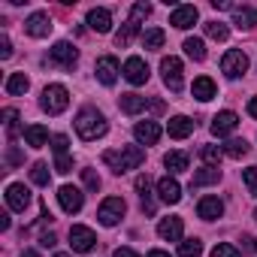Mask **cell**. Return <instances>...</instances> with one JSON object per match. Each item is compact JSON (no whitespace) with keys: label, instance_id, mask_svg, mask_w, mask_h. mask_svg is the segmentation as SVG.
I'll return each instance as SVG.
<instances>
[{"label":"cell","instance_id":"obj_1","mask_svg":"<svg viewBox=\"0 0 257 257\" xmlns=\"http://www.w3.org/2000/svg\"><path fill=\"white\" fill-rule=\"evenodd\" d=\"M146 161V152L140 146H121L115 152H103V164L112 167V173H127V170H137Z\"/></svg>","mask_w":257,"mask_h":257},{"label":"cell","instance_id":"obj_2","mask_svg":"<svg viewBox=\"0 0 257 257\" xmlns=\"http://www.w3.org/2000/svg\"><path fill=\"white\" fill-rule=\"evenodd\" d=\"M76 134L85 140V143H94V140H100L103 134H106V118H103V112H97V109H82L79 115H76Z\"/></svg>","mask_w":257,"mask_h":257},{"label":"cell","instance_id":"obj_3","mask_svg":"<svg viewBox=\"0 0 257 257\" xmlns=\"http://www.w3.org/2000/svg\"><path fill=\"white\" fill-rule=\"evenodd\" d=\"M67 106H70V91L64 85H46V91H43V109L49 115H61Z\"/></svg>","mask_w":257,"mask_h":257},{"label":"cell","instance_id":"obj_4","mask_svg":"<svg viewBox=\"0 0 257 257\" xmlns=\"http://www.w3.org/2000/svg\"><path fill=\"white\" fill-rule=\"evenodd\" d=\"M127 212V203L121 200V197H106L103 203H100V212H97V218H100V224L103 227H115L118 221H121V215Z\"/></svg>","mask_w":257,"mask_h":257},{"label":"cell","instance_id":"obj_5","mask_svg":"<svg viewBox=\"0 0 257 257\" xmlns=\"http://www.w3.org/2000/svg\"><path fill=\"white\" fill-rule=\"evenodd\" d=\"M161 76H164V85L173 91V94H179L182 91V85H185V79H182V61L179 58H164L161 61Z\"/></svg>","mask_w":257,"mask_h":257},{"label":"cell","instance_id":"obj_6","mask_svg":"<svg viewBox=\"0 0 257 257\" xmlns=\"http://www.w3.org/2000/svg\"><path fill=\"white\" fill-rule=\"evenodd\" d=\"M58 203H61V209H64L67 215H76V212H82V206H85V194H82L79 188H73V185H61V188H58Z\"/></svg>","mask_w":257,"mask_h":257},{"label":"cell","instance_id":"obj_7","mask_svg":"<svg viewBox=\"0 0 257 257\" xmlns=\"http://www.w3.org/2000/svg\"><path fill=\"white\" fill-rule=\"evenodd\" d=\"M221 70H224V76H227V79H239V76L248 70V58H245V52L230 49V52L221 58Z\"/></svg>","mask_w":257,"mask_h":257},{"label":"cell","instance_id":"obj_8","mask_svg":"<svg viewBox=\"0 0 257 257\" xmlns=\"http://www.w3.org/2000/svg\"><path fill=\"white\" fill-rule=\"evenodd\" d=\"M94 245H97V236H94L91 227H82V224H73V227H70V248H73V251L85 254V251H91Z\"/></svg>","mask_w":257,"mask_h":257},{"label":"cell","instance_id":"obj_9","mask_svg":"<svg viewBox=\"0 0 257 257\" xmlns=\"http://www.w3.org/2000/svg\"><path fill=\"white\" fill-rule=\"evenodd\" d=\"M49 61L58 64V67H64V70H73L76 61H79V52H76L70 43H55L52 52H49Z\"/></svg>","mask_w":257,"mask_h":257},{"label":"cell","instance_id":"obj_10","mask_svg":"<svg viewBox=\"0 0 257 257\" xmlns=\"http://www.w3.org/2000/svg\"><path fill=\"white\" fill-rule=\"evenodd\" d=\"M94 73H97V79H100L103 85H115V79H118V73H124V70L118 67V58H112V55H103V58L97 61V67H94Z\"/></svg>","mask_w":257,"mask_h":257},{"label":"cell","instance_id":"obj_11","mask_svg":"<svg viewBox=\"0 0 257 257\" xmlns=\"http://www.w3.org/2000/svg\"><path fill=\"white\" fill-rule=\"evenodd\" d=\"M124 79L131 85H146L149 82V67L143 58H127L124 61Z\"/></svg>","mask_w":257,"mask_h":257},{"label":"cell","instance_id":"obj_12","mask_svg":"<svg viewBox=\"0 0 257 257\" xmlns=\"http://www.w3.org/2000/svg\"><path fill=\"white\" fill-rule=\"evenodd\" d=\"M7 206H10L13 212H25V209L31 206V191H28L25 185L13 182V185L7 188Z\"/></svg>","mask_w":257,"mask_h":257},{"label":"cell","instance_id":"obj_13","mask_svg":"<svg viewBox=\"0 0 257 257\" xmlns=\"http://www.w3.org/2000/svg\"><path fill=\"white\" fill-rule=\"evenodd\" d=\"M25 31H28L31 37H37V40H46V37L52 34V19H49V13H34V16L25 22Z\"/></svg>","mask_w":257,"mask_h":257},{"label":"cell","instance_id":"obj_14","mask_svg":"<svg viewBox=\"0 0 257 257\" xmlns=\"http://www.w3.org/2000/svg\"><path fill=\"white\" fill-rule=\"evenodd\" d=\"M134 137H137L140 146H155L161 140V124L158 121H140L134 127Z\"/></svg>","mask_w":257,"mask_h":257},{"label":"cell","instance_id":"obj_15","mask_svg":"<svg viewBox=\"0 0 257 257\" xmlns=\"http://www.w3.org/2000/svg\"><path fill=\"white\" fill-rule=\"evenodd\" d=\"M236 124H239L236 112L224 109V112H218V115L212 118V134H215V137H227V134H233V131H236Z\"/></svg>","mask_w":257,"mask_h":257},{"label":"cell","instance_id":"obj_16","mask_svg":"<svg viewBox=\"0 0 257 257\" xmlns=\"http://www.w3.org/2000/svg\"><path fill=\"white\" fill-rule=\"evenodd\" d=\"M200 19V13H197V7H176L173 10V16H170V25L173 28H179V31H188V28H194V22Z\"/></svg>","mask_w":257,"mask_h":257},{"label":"cell","instance_id":"obj_17","mask_svg":"<svg viewBox=\"0 0 257 257\" xmlns=\"http://www.w3.org/2000/svg\"><path fill=\"white\" fill-rule=\"evenodd\" d=\"M158 194H161V200H164V203H170V206H176V203L182 200V185H179L176 179H170V176H164V179L158 182Z\"/></svg>","mask_w":257,"mask_h":257},{"label":"cell","instance_id":"obj_18","mask_svg":"<svg viewBox=\"0 0 257 257\" xmlns=\"http://www.w3.org/2000/svg\"><path fill=\"white\" fill-rule=\"evenodd\" d=\"M197 215H200L203 221H215V218L224 215V203H221L218 197H203L200 206H197Z\"/></svg>","mask_w":257,"mask_h":257},{"label":"cell","instance_id":"obj_19","mask_svg":"<svg viewBox=\"0 0 257 257\" xmlns=\"http://www.w3.org/2000/svg\"><path fill=\"white\" fill-rule=\"evenodd\" d=\"M182 230H185L182 218H164V221L158 224V236L167 239V242H179V239H182Z\"/></svg>","mask_w":257,"mask_h":257},{"label":"cell","instance_id":"obj_20","mask_svg":"<svg viewBox=\"0 0 257 257\" xmlns=\"http://www.w3.org/2000/svg\"><path fill=\"white\" fill-rule=\"evenodd\" d=\"M170 137L173 140H185V137H191L194 134V121L188 118V115H176V118H170Z\"/></svg>","mask_w":257,"mask_h":257},{"label":"cell","instance_id":"obj_21","mask_svg":"<svg viewBox=\"0 0 257 257\" xmlns=\"http://www.w3.org/2000/svg\"><path fill=\"white\" fill-rule=\"evenodd\" d=\"M88 28L97 31V34H109V31H112V16H109V10H91V13H88Z\"/></svg>","mask_w":257,"mask_h":257},{"label":"cell","instance_id":"obj_22","mask_svg":"<svg viewBox=\"0 0 257 257\" xmlns=\"http://www.w3.org/2000/svg\"><path fill=\"white\" fill-rule=\"evenodd\" d=\"M25 143L31 146V149H43L46 143H49V131L43 124H28L25 127Z\"/></svg>","mask_w":257,"mask_h":257},{"label":"cell","instance_id":"obj_23","mask_svg":"<svg viewBox=\"0 0 257 257\" xmlns=\"http://www.w3.org/2000/svg\"><path fill=\"white\" fill-rule=\"evenodd\" d=\"M215 91H218V88H215V82H212L209 76H200V79H194V85H191V94H194L197 100H203V103L212 100Z\"/></svg>","mask_w":257,"mask_h":257},{"label":"cell","instance_id":"obj_24","mask_svg":"<svg viewBox=\"0 0 257 257\" xmlns=\"http://www.w3.org/2000/svg\"><path fill=\"white\" fill-rule=\"evenodd\" d=\"M233 25H239V28H254V25H257V10H254V7H233Z\"/></svg>","mask_w":257,"mask_h":257},{"label":"cell","instance_id":"obj_25","mask_svg":"<svg viewBox=\"0 0 257 257\" xmlns=\"http://www.w3.org/2000/svg\"><path fill=\"white\" fill-rule=\"evenodd\" d=\"M164 167L170 173H185L188 170V155L185 152H167L164 155Z\"/></svg>","mask_w":257,"mask_h":257},{"label":"cell","instance_id":"obj_26","mask_svg":"<svg viewBox=\"0 0 257 257\" xmlns=\"http://www.w3.org/2000/svg\"><path fill=\"white\" fill-rule=\"evenodd\" d=\"M221 179V170L218 167H206V170H200V173H194V179H191V188H203V185H215Z\"/></svg>","mask_w":257,"mask_h":257},{"label":"cell","instance_id":"obj_27","mask_svg":"<svg viewBox=\"0 0 257 257\" xmlns=\"http://www.w3.org/2000/svg\"><path fill=\"white\" fill-rule=\"evenodd\" d=\"M137 34H140V22H137V19H127L124 28L115 34V43H118V46H131V40H134Z\"/></svg>","mask_w":257,"mask_h":257},{"label":"cell","instance_id":"obj_28","mask_svg":"<svg viewBox=\"0 0 257 257\" xmlns=\"http://www.w3.org/2000/svg\"><path fill=\"white\" fill-rule=\"evenodd\" d=\"M28 88H31V79H28L25 73H13V76L7 79V94H13V97L25 94Z\"/></svg>","mask_w":257,"mask_h":257},{"label":"cell","instance_id":"obj_29","mask_svg":"<svg viewBox=\"0 0 257 257\" xmlns=\"http://www.w3.org/2000/svg\"><path fill=\"white\" fill-rule=\"evenodd\" d=\"M121 109L127 115H137V112L146 109V97H140V94H121Z\"/></svg>","mask_w":257,"mask_h":257},{"label":"cell","instance_id":"obj_30","mask_svg":"<svg viewBox=\"0 0 257 257\" xmlns=\"http://www.w3.org/2000/svg\"><path fill=\"white\" fill-rule=\"evenodd\" d=\"M164 40H167V34H164L161 28H149V31L143 34V46H146V49H161Z\"/></svg>","mask_w":257,"mask_h":257},{"label":"cell","instance_id":"obj_31","mask_svg":"<svg viewBox=\"0 0 257 257\" xmlns=\"http://www.w3.org/2000/svg\"><path fill=\"white\" fill-rule=\"evenodd\" d=\"M185 55L194 58V61H203V58H206V46H203V40L188 37V40H185Z\"/></svg>","mask_w":257,"mask_h":257},{"label":"cell","instance_id":"obj_32","mask_svg":"<svg viewBox=\"0 0 257 257\" xmlns=\"http://www.w3.org/2000/svg\"><path fill=\"white\" fill-rule=\"evenodd\" d=\"M200 158H203L209 167H218L221 158H224V149H221V146H203V149H200Z\"/></svg>","mask_w":257,"mask_h":257},{"label":"cell","instance_id":"obj_33","mask_svg":"<svg viewBox=\"0 0 257 257\" xmlns=\"http://www.w3.org/2000/svg\"><path fill=\"white\" fill-rule=\"evenodd\" d=\"M224 155L239 161V158H245V155H248V143H245V140H230V143L224 146Z\"/></svg>","mask_w":257,"mask_h":257},{"label":"cell","instance_id":"obj_34","mask_svg":"<svg viewBox=\"0 0 257 257\" xmlns=\"http://www.w3.org/2000/svg\"><path fill=\"white\" fill-rule=\"evenodd\" d=\"M206 34H209L212 40H218V43H224V40L230 37V28H227L224 22H209V25H206Z\"/></svg>","mask_w":257,"mask_h":257},{"label":"cell","instance_id":"obj_35","mask_svg":"<svg viewBox=\"0 0 257 257\" xmlns=\"http://www.w3.org/2000/svg\"><path fill=\"white\" fill-rule=\"evenodd\" d=\"M31 179H34V185H40V188H46L49 185V164H34V170H31Z\"/></svg>","mask_w":257,"mask_h":257},{"label":"cell","instance_id":"obj_36","mask_svg":"<svg viewBox=\"0 0 257 257\" xmlns=\"http://www.w3.org/2000/svg\"><path fill=\"white\" fill-rule=\"evenodd\" d=\"M179 254H182V257H200V254H203L200 239H185V242L179 245Z\"/></svg>","mask_w":257,"mask_h":257},{"label":"cell","instance_id":"obj_37","mask_svg":"<svg viewBox=\"0 0 257 257\" xmlns=\"http://www.w3.org/2000/svg\"><path fill=\"white\" fill-rule=\"evenodd\" d=\"M212 257H242V251L236 245H230V242H218L212 248Z\"/></svg>","mask_w":257,"mask_h":257},{"label":"cell","instance_id":"obj_38","mask_svg":"<svg viewBox=\"0 0 257 257\" xmlns=\"http://www.w3.org/2000/svg\"><path fill=\"white\" fill-rule=\"evenodd\" d=\"M242 182H245L248 194H251V197H257V167H248V170L242 173Z\"/></svg>","mask_w":257,"mask_h":257},{"label":"cell","instance_id":"obj_39","mask_svg":"<svg viewBox=\"0 0 257 257\" xmlns=\"http://www.w3.org/2000/svg\"><path fill=\"white\" fill-rule=\"evenodd\" d=\"M4 118H7L10 137H16V134H19V124H16V121H19V112H16V109H4Z\"/></svg>","mask_w":257,"mask_h":257},{"label":"cell","instance_id":"obj_40","mask_svg":"<svg viewBox=\"0 0 257 257\" xmlns=\"http://www.w3.org/2000/svg\"><path fill=\"white\" fill-rule=\"evenodd\" d=\"M55 170H58L61 176H67V173L73 170V161H70V155H58V158H55Z\"/></svg>","mask_w":257,"mask_h":257},{"label":"cell","instance_id":"obj_41","mask_svg":"<svg viewBox=\"0 0 257 257\" xmlns=\"http://www.w3.org/2000/svg\"><path fill=\"white\" fill-rule=\"evenodd\" d=\"M67 146H70V140H67L64 134L52 137V149H55V155H67Z\"/></svg>","mask_w":257,"mask_h":257},{"label":"cell","instance_id":"obj_42","mask_svg":"<svg viewBox=\"0 0 257 257\" xmlns=\"http://www.w3.org/2000/svg\"><path fill=\"white\" fill-rule=\"evenodd\" d=\"M82 179H85V188H91V191L100 188V176H97L94 170H82Z\"/></svg>","mask_w":257,"mask_h":257},{"label":"cell","instance_id":"obj_43","mask_svg":"<svg viewBox=\"0 0 257 257\" xmlns=\"http://www.w3.org/2000/svg\"><path fill=\"white\" fill-rule=\"evenodd\" d=\"M40 245H43V248H55V245H58V236H55V233H43V236H40Z\"/></svg>","mask_w":257,"mask_h":257},{"label":"cell","instance_id":"obj_44","mask_svg":"<svg viewBox=\"0 0 257 257\" xmlns=\"http://www.w3.org/2000/svg\"><path fill=\"white\" fill-rule=\"evenodd\" d=\"M10 55H13V46H10V40H7V37H0V58L7 61Z\"/></svg>","mask_w":257,"mask_h":257},{"label":"cell","instance_id":"obj_45","mask_svg":"<svg viewBox=\"0 0 257 257\" xmlns=\"http://www.w3.org/2000/svg\"><path fill=\"white\" fill-rule=\"evenodd\" d=\"M112 257H140V254H137L134 248H115V254H112Z\"/></svg>","mask_w":257,"mask_h":257},{"label":"cell","instance_id":"obj_46","mask_svg":"<svg viewBox=\"0 0 257 257\" xmlns=\"http://www.w3.org/2000/svg\"><path fill=\"white\" fill-rule=\"evenodd\" d=\"M212 7H215V10H233L230 0H212Z\"/></svg>","mask_w":257,"mask_h":257},{"label":"cell","instance_id":"obj_47","mask_svg":"<svg viewBox=\"0 0 257 257\" xmlns=\"http://www.w3.org/2000/svg\"><path fill=\"white\" fill-rule=\"evenodd\" d=\"M7 158H10V164H22V155H19L16 149H10V155H7Z\"/></svg>","mask_w":257,"mask_h":257},{"label":"cell","instance_id":"obj_48","mask_svg":"<svg viewBox=\"0 0 257 257\" xmlns=\"http://www.w3.org/2000/svg\"><path fill=\"white\" fill-rule=\"evenodd\" d=\"M248 115L257 118V97H251V103H248Z\"/></svg>","mask_w":257,"mask_h":257},{"label":"cell","instance_id":"obj_49","mask_svg":"<svg viewBox=\"0 0 257 257\" xmlns=\"http://www.w3.org/2000/svg\"><path fill=\"white\" fill-rule=\"evenodd\" d=\"M149 257H170L167 251H161V248H155V251H149Z\"/></svg>","mask_w":257,"mask_h":257},{"label":"cell","instance_id":"obj_50","mask_svg":"<svg viewBox=\"0 0 257 257\" xmlns=\"http://www.w3.org/2000/svg\"><path fill=\"white\" fill-rule=\"evenodd\" d=\"M22 257H40V254H37V251H31V248H25V251H22Z\"/></svg>","mask_w":257,"mask_h":257},{"label":"cell","instance_id":"obj_51","mask_svg":"<svg viewBox=\"0 0 257 257\" xmlns=\"http://www.w3.org/2000/svg\"><path fill=\"white\" fill-rule=\"evenodd\" d=\"M251 251H257V239H251Z\"/></svg>","mask_w":257,"mask_h":257},{"label":"cell","instance_id":"obj_52","mask_svg":"<svg viewBox=\"0 0 257 257\" xmlns=\"http://www.w3.org/2000/svg\"><path fill=\"white\" fill-rule=\"evenodd\" d=\"M55 257H73V254H55Z\"/></svg>","mask_w":257,"mask_h":257},{"label":"cell","instance_id":"obj_53","mask_svg":"<svg viewBox=\"0 0 257 257\" xmlns=\"http://www.w3.org/2000/svg\"><path fill=\"white\" fill-rule=\"evenodd\" d=\"M254 221H257V212H254Z\"/></svg>","mask_w":257,"mask_h":257}]
</instances>
